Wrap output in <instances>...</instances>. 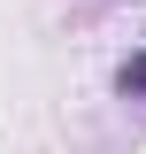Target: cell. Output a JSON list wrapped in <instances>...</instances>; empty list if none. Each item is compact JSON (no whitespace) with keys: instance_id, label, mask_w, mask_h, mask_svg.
I'll return each mask as SVG.
<instances>
[{"instance_id":"obj_1","label":"cell","mask_w":146,"mask_h":154,"mask_svg":"<svg viewBox=\"0 0 146 154\" xmlns=\"http://www.w3.org/2000/svg\"><path fill=\"white\" fill-rule=\"evenodd\" d=\"M115 100H146V46H131L115 62Z\"/></svg>"}]
</instances>
